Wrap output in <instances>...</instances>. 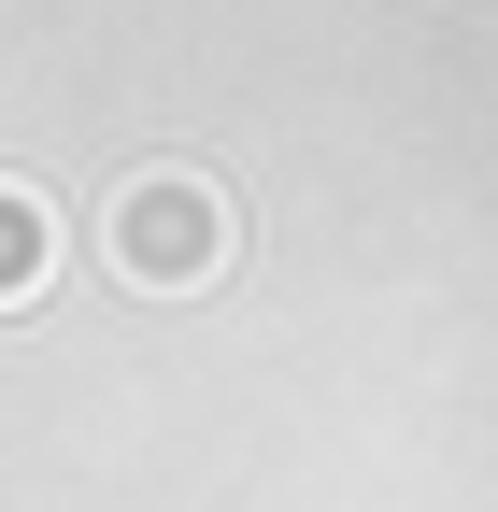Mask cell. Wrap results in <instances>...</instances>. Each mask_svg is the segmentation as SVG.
Instances as JSON below:
<instances>
[{"mask_svg": "<svg viewBox=\"0 0 498 512\" xmlns=\"http://www.w3.org/2000/svg\"><path fill=\"white\" fill-rule=\"evenodd\" d=\"M100 271L143 285V299H214L242 271V200L185 157H143L129 185L100 200Z\"/></svg>", "mask_w": 498, "mask_h": 512, "instance_id": "1", "label": "cell"}, {"mask_svg": "<svg viewBox=\"0 0 498 512\" xmlns=\"http://www.w3.org/2000/svg\"><path fill=\"white\" fill-rule=\"evenodd\" d=\"M43 285H57V185L15 171V185H0V313H29Z\"/></svg>", "mask_w": 498, "mask_h": 512, "instance_id": "2", "label": "cell"}]
</instances>
